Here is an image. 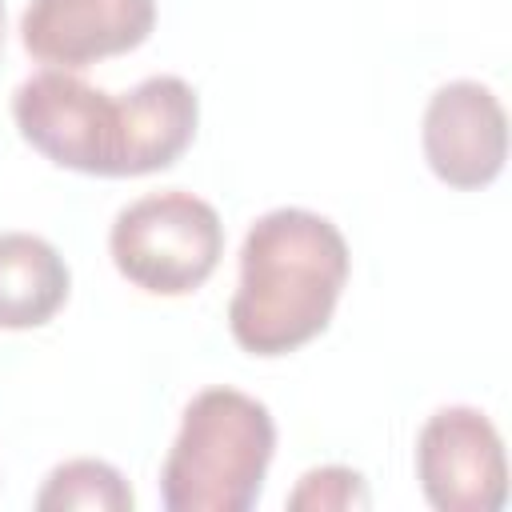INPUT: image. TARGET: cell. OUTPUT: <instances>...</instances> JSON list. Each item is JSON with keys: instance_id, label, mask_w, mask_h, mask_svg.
<instances>
[{"instance_id": "cell-2", "label": "cell", "mask_w": 512, "mask_h": 512, "mask_svg": "<svg viewBox=\"0 0 512 512\" xmlns=\"http://www.w3.org/2000/svg\"><path fill=\"white\" fill-rule=\"evenodd\" d=\"M276 452L272 412L236 388H204L180 416L160 468L168 512H248Z\"/></svg>"}, {"instance_id": "cell-11", "label": "cell", "mask_w": 512, "mask_h": 512, "mask_svg": "<svg viewBox=\"0 0 512 512\" xmlns=\"http://www.w3.org/2000/svg\"><path fill=\"white\" fill-rule=\"evenodd\" d=\"M0 44H4V4H0Z\"/></svg>"}, {"instance_id": "cell-9", "label": "cell", "mask_w": 512, "mask_h": 512, "mask_svg": "<svg viewBox=\"0 0 512 512\" xmlns=\"http://www.w3.org/2000/svg\"><path fill=\"white\" fill-rule=\"evenodd\" d=\"M136 504L128 480L104 464V460H64L48 472L44 488L36 492L40 512H68V508H88V512H128Z\"/></svg>"}, {"instance_id": "cell-5", "label": "cell", "mask_w": 512, "mask_h": 512, "mask_svg": "<svg viewBox=\"0 0 512 512\" xmlns=\"http://www.w3.org/2000/svg\"><path fill=\"white\" fill-rule=\"evenodd\" d=\"M416 476L440 512H500L508 500V464L496 424L468 404L432 412L416 436Z\"/></svg>"}, {"instance_id": "cell-10", "label": "cell", "mask_w": 512, "mask_h": 512, "mask_svg": "<svg viewBox=\"0 0 512 512\" xmlns=\"http://www.w3.org/2000/svg\"><path fill=\"white\" fill-rule=\"evenodd\" d=\"M368 484L360 472L324 464L300 476V484L288 492L292 512H344V508H368Z\"/></svg>"}, {"instance_id": "cell-8", "label": "cell", "mask_w": 512, "mask_h": 512, "mask_svg": "<svg viewBox=\"0 0 512 512\" xmlns=\"http://www.w3.org/2000/svg\"><path fill=\"white\" fill-rule=\"evenodd\" d=\"M64 256L32 232H0V328H40L68 300Z\"/></svg>"}, {"instance_id": "cell-6", "label": "cell", "mask_w": 512, "mask_h": 512, "mask_svg": "<svg viewBox=\"0 0 512 512\" xmlns=\"http://www.w3.org/2000/svg\"><path fill=\"white\" fill-rule=\"evenodd\" d=\"M424 160L452 188H484L508 156V116L480 80H452L424 108Z\"/></svg>"}, {"instance_id": "cell-4", "label": "cell", "mask_w": 512, "mask_h": 512, "mask_svg": "<svg viewBox=\"0 0 512 512\" xmlns=\"http://www.w3.org/2000/svg\"><path fill=\"white\" fill-rule=\"evenodd\" d=\"M200 100L180 76H148L124 96L100 100L96 176H144L180 160L192 144Z\"/></svg>"}, {"instance_id": "cell-3", "label": "cell", "mask_w": 512, "mask_h": 512, "mask_svg": "<svg viewBox=\"0 0 512 512\" xmlns=\"http://www.w3.org/2000/svg\"><path fill=\"white\" fill-rule=\"evenodd\" d=\"M108 252L128 284L152 296H188L216 272L224 224L208 200L184 188L148 192L116 212Z\"/></svg>"}, {"instance_id": "cell-7", "label": "cell", "mask_w": 512, "mask_h": 512, "mask_svg": "<svg viewBox=\"0 0 512 512\" xmlns=\"http://www.w3.org/2000/svg\"><path fill=\"white\" fill-rule=\"evenodd\" d=\"M156 0H32L20 16L24 48L52 68H88L148 40Z\"/></svg>"}, {"instance_id": "cell-1", "label": "cell", "mask_w": 512, "mask_h": 512, "mask_svg": "<svg viewBox=\"0 0 512 512\" xmlns=\"http://www.w3.org/2000/svg\"><path fill=\"white\" fill-rule=\"evenodd\" d=\"M348 280L344 232L308 208L264 212L240 244V284L228 300L232 340L252 356H284L332 320Z\"/></svg>"}]
</instances>
